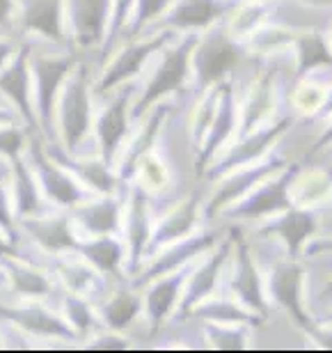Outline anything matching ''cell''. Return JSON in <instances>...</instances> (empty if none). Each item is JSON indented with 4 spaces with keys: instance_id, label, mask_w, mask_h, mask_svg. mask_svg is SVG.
<instances>
[{
    "instance_id": "30",
    "label": "cell",
    "mask_w": 332,
    "mask_h": 353,
    "mask_svg": "<svg viewBox=\"0 0 332 353\" xmlns=\"http://www.w3.org/2000/svg\"><path fill=\"white\" fill-rule=\"evenodd\" d=\"M10 193H12V209L17 221L19 218L44 214L48 209H58L48 204L44 193H41L37 176L30 170L23 154L10 161Z\"/></svg>"
},
{
    "instance_id": "10",
    "label": "cell",
    "mask_w": 332,
    "mask_h": 353,
    "mask_svg": "<svg viewBox=\"0 0 332 353\" xmlns=\"http://www.w3.org/2000/svg\"><path fill=\"white\" fill-rule=\"evenodd\" d=\"M154 232V207L149 193L136 181L126 186V202L122 216V234H124V278L129 280L138 271L145 259L147 245H149Z\"/></svg>"
},
{
    "instance_id": "13",
    "label": "cell",
    "mask_w": 332,
    "mask_h": 353,
    "mask_svg": "<svg viewBox=\"0 0 332 353\" xmlns=\"http://www.w3.org/2000/svg\"><path fill=\"white\" fill-rule=\"evenodd\" d=\"M17 37L51 46H69L65 0H17Z\"/></svg>"
},
{
    "instance_id": "55",
    "label": "cell",
    "mask_w": 332,
    "mask_h": 353,
    "mask_svg": "<svg viewBox=\"0 0 332 353\" xmlns=\"http://www.w3.org/2000/svg\"><path fill=\"white\" fill-rule=\"evenodd\" d=\"M0 285H3V271H0Z\"/></svg>"
},
{
    "instance_id": "47",
    "label": "cell",
    "mask_w": 332,
    "mask_h": 353,
    "mask_svg": "<svg viewBox=\"0 0 332 353\" xmlns=\"http://www.w3.org/2000/svg\"><path fill=\"white\" fill-rule=\"evenodd\" d=\"M312 337L321 344L323 349H330V351H332V330H321L319 326H316V330L312 333Z\"/></svg>"
},
{
    "instance_id": "26",
    "label": "cell",
    "mask_w": 332,
    "mask_h": 353,
    "mask_svg": "<svg viewBox=\"0 0 332 353\" xmlns=\"http://www.w3.org/2000/svg\"><path fill=\"white\" fill-rule=\"evenodd\" d=\"M94 307L101 328L129 333L143 314V292L126 278H119Z\"/></svg>"
},
{
    "instance_id": "54",
    "label": "cell",
    "mask_w": 332,
    "mask_h": 353,
    "mask_svg": "<svg viewBox=\"0 0 332 353\" xmlns=\"http://www.w3.org/2000/svg\"><path fill=\"white\" fill-rule=\"evenodd\" d=\"M252 3H271V0H252Z\"/></svg>"
},
{
    "instance_id": "4",
    "label": "cell",
    "mask_w": 332,
    "mask_h": 353,
    "mask_svg": "<svg viewBox=\"0 0 332 353\" xmlns=\"http://www.w3.org/2000/svg\"><path fill=\"white\" fill-rule=\"evenodd\" d=\"M174 37L176 32L172 30L154 28V30L140 34V37L119 41L112 48V53L103 60V65L96 69L94 94H105V92L124 85L129 81H138L147 72L154 55Z\"/></svg>"
},
{
    "instance_id": "34",
    "label": "cell",
    "mask_w": 332,
    "mask_h": 353,
    "mask_svg": "<svg viewBox=\"0 0 332 353\" xmlns=\"http://www.w3.org/2000/svg\"><path fill=\"white\" fill-rule=\"evenodd\" d=\"M275 105V72L273 69H266L264 74H259L254 79V85L248 92V99H245L243 112H241V131L238 136H248L254 129H259L261 119L271 115Z\"/></svg>"
},
{
    "instance_id": "6",
    "label": "cell",
    "mask_w": 332,
    "mask_h": 353,
    "mask_svg": "<svg viewBox=\"0 0 332 353\" xmlns=\"http://www.w3.org/2000/svg\"><path fill=\"white\" fill-rule=\"evenodd\" d=\"M243 58L245 48L241 41L231 37L225 21H218L207 30H202L190 55V74L195 79V90L202 94L204 90L227 81Z\"/></svg>"
},
{
    "instance_id": "53",
    "label": "cell",
    "mask_w": 332,
    "mask_h": 353,
    "mask_svg": "<svg viewBox=\"0 0 332 353\" xmlns=\"http://www.w3.org/2000/svg\"><path fill=\"white\" fill-rule=\"evenodd\" d=\"M5 349V337H3V328H0V351Z\"/></svg>"
},
{
    "instance_id": "49",
    "label": "cell",
    "mask_w": 332,
    "mask_h": 353,
    "mask_svg": "<svg viewBox=\"0 0 332 353\" xmlns=\"http://www.w3.org/2000/svg\"><path fill=\"white\" fill-rule=\"evenodd\" d=\"M328 145H332V126H328V129L323 131V136L312 145V152H319V150H323V147H328Z\"/></svg>"
},
{
    "instance_id": "29",
    "label": "cell",
    "mask_w": 332,
    "mask_h": 353,
    "mask_svg": "<svg viewBox=\"0 0 332 353\" xmlns=\"http://www.w3.org/2000/svg\"><path fill=\"white\" fill-rule=\"evenodd\" d=\"M302 266L298 262H280L278 266L273 268L271 273V294L275 303L280 307H284L289 316L298 323V326L305 330V333L312 335L316 330V323L309 319V314L302 307Z\"/></svg>"
},
{
    "instance_id": "56",
    "label": "cell",
    "mask_w": 332,
    "mask_h": 353,
    "mask_svg": "<svg viewBox=\"0 0 332 353\" xmlns=\"http://www.w3.org/2000/svg\"><path fill=\"white\" fill-rule=\"evenodd\" d=\"M328 319H330V321H332V312H330V314H328Z\"/></svg>"
},
{
    "instance_id": "31",
    "label": "cell",
    "mask_w": 332,
    "mask_h": 353,
    "mask_svg": "<svg viewBox=\"0 0 332 353\" xmlns=\"http://www.w3.org/2000/svg\"><path fill=\"white\" fill-rule=\"evenodd\" d=\"M76 252L87 259L98 273L110 275V278H124L126 248H124V239H119V234L79 239Z\"/></svg>"
},
{
    "instance_id": "12",
    "label": "cell",
    "mask_w": 332,
    "mask_h": 353,
    "mask_svg": "<svg viewBox=\"0 0 332 353\" xmlns=\"http://www.w3.org/2000/svg\"><path fill=\"white\" fill-rule=\"evenodd\" d=\"M298 174V163L284 165L282 174L275 179L261 183L259 188H252L248 195L241 200L225 207L220 216L225 221H252V218H261L268 214H278V211H287L293 207L291 200V183Z\"/></svg>"
},
{
    "instance_id": "50",
    "label": "cell",
    "mask_w": 332,
    "mask_h": 353,
    "mask_svg": "<svg viewBox=\"0 0 332 353\" xmlns=\"http://www.w3.org/2000/svg\"><path fill=\"white\" fill-rule=\"evenodd\" d=\"M319 115H321V117H328V115H332V92H330V94H328L326 99H323V105H321Z\"/></svg>"
},
{
    "instance_id": "21",
    "label": "cell",
    "mask_w": 332,
    "mask_h": 353,
    "mask_svg": "<svg viewBox=\"0 0 332 353\" xmlns=\"http://www.w3.org/2000/svg\"><path fill=\"white\" fill-rule=\"evenodd\" d=\"M229 236H231V250H234L231 292H234V296L243 307H248L261 316H268V303L264 299V292H261V278L257 266H254L250 243L245 241L243 230L238 225L229 228Z\"/></svg>"
},
{
    "instance_id": "19",
    "label": "cell",
    "mask_w": 332,
    "mask_h": 353,
    "mask_svg": "<svg viewBox=\"0 0 332 353\" xmlns=\"http://www.w3.org/2000/svg\"><path fill=\"white\" fill-rule=\"evenodd\" d=\"M169 110H172V103L158 101L156 105H152L131 129L129 138H126V143L122 150H119L117 161H115V172L122 183H129L133 179V172H136L138 163L143 161V157H147V154L152 152V147L158 140V133L163 129Z\"/></svg>"
},
{
    "instance_id": "40",
    "label": "cell",
    "mask_w": 332,
    "mask_h": 353,
    "mask_svg": "<svg viewBox=\"0 0 332 353\" xmlns=\"http://www.w3.org/2000/svg\"><path fill=\"white\" fill-rule=\"evenodd\" d=\"M133 5H136V0H112V12H110V23H108V34H105V41L101 46V51L94 58V65L96 69L103 65V60L108 58L112 53V48L119 44V39H122V32L126 23H129L131 14H133Z\"/></svg>"
},
{
    "instance_id": "45",
    "label": "cell",
    "mask_w": 332,
    "mask_h": 353,
    "mask_svg": "<svg viewBox=\"0 0 332 353\" xmlns=\"http://www.w3.org/2000/svg\"><path fill=\"white\" fill-rule=\"evenodd\" d=\"M21 41L23 39L17 37V34H0V69L14 58V53L19 51Z\"/></svg>"
},
{
    "instance_id": "3",
    "label": "cell",
    "mask_w": 332,
    "mask_h": 353,
    "mask_svg": "<svg viewBox=\"0 0 332 353\" xmlns=\"http://www.w3.org/2000/svg\"><path fill=\"white\" fill-rule=\"evenodd\" d=\"M79 55L69 46H51L32 41L30 53V76H32V105L34 115H37V126L44 140H55V124L53 112L55 101L62 85H65L67 76L74 72L79 65Z\"/></svg>"
},
{
    "instance_id": "43",
    "label": "cell",
    "mask_w": 332,
    "mask_h": 353,
    "mask_svg": "<svg viewBox=\"0 0 332 353\" xmlns=\"http://www.w3.org/2000/svg\"><path fill=\"white\" fill-rule=\"evenodd\" d=\"M28 129L25 124H0V159H17L25 150L28 140Z\"/></svg>"
},
{
    "instance_id": "37",
    "label": "cell",
    "mask_w": 332,
    "mask_h": 353,
    "mask_svg": "<svg viewBox=\"0 0 332 353\" xmlns=\"http://www.w3.org/2000/svg\"><path fill=\"white\" fill-rule=\"evenodd\" d=\"M268 14H271V5L268 3H252V0H245V3H238L236 7H231L229 21H225V26H227L231 37L238 41H245L257 28L264 26Z\"/></svg>"
},
{
    "instance_id": "11",
    "label": "cell",
    "mask_w": 332,
    "mask_h": 353,
    "mask_svg": "<svg viewBox=\"0 0 332 353\" xmlns=\"http://www.w3.org/2000/svg\"><path fill=\"white\" fill-rule=\"evenodd\" d=\"M126 186L117 188L115 193H98L81 200L79 204L69 207V218L76 230L79 239L90 236H105V234H119L122 232V216H124V202H126Z\"/></svg>"
},
{
    "instance_id": "18",
    "label": "cell",
    "mask_w": 332,
    "mask_h": 353,
    "mask_svg": "<svg viewBox=\"0 0 332 353\" xmlns=\"http://www.w3.org/2000/svg\"><path fill=\"white\" fill-rule=\"evenodd\" d=\"M291 124H293L291 117H282V119H278V122L268 124L266 129H254L252 133H248V136H243L241 140H238V143L231 147L222 159L211 161V163L204 168L200 179L218 181L220 176H225L231 170H236V168L248 165V163H252V161L266 157V152L271 150V145L278 143V140L289 131V126Z\"/></svg>"
},
{
    "instance_id": "38",
    "label": "cell",
    "mask_w": 332,
    "mask_h": 353,
    "mask_svg": "<svg viewBox=\"0 0 332 353\" xmlns=\"http://www.w3.org/2000/svg\"><path fill=\"white\" fill-rule=\"evenodd\" d=\"M172 3L174 0H136L133 14H131L129 23H126L122 39L119 41L133 39V37H140V34L149 32L152 28L165 17L167 10L172 7Z\"/></svg>"
},
{
    "instance_id": "7",
    "label": "cell",
    "mask_w": 332,
    "mask_h": 353,
    "mask_svg": "<svg viewBox=\"0 0 332 353\" xmlns=\"http://www.w3.org/2000/svg\"><path fill=\"white\" fill-rule=\"evenodd\" d=\"M23 159L28 161V165H30L34 176H37L41 193H44L51 207L69 209V207H74V204H79L81 200H85V197L96 195L85 188L58 159H53L51 154H48L44 138H41L39 131L28 133Z\"/></svg>"
},
{
    "instance_id": "2",
    "label": "cell",
    "mask_w": 332,
    "mask_h": 353,
    "mask_svg": "<svg viewBox=\"0 0 332 353\" xmlns=\"http://www.w3.org/2000/svg\"><path fill=\"white\" fill-rule=\"evenodd\" d=\"M197 37H200V32H183L181 37L176 34L154 55V62H149V67H147L149 72L140 76L143 81H140L138 94L131 105L133 122H138L152 105L165 101L169 94L183 92L190 79V55H193Z\"/></svg>"
},
{
    "instance_id": "36",
    "label": "cell",
    "mask_w": 332,
    "mask_h": 353,
    "mask_svg": "<svg viewBox=\"0 0 332 353\" xmlns=\"http://www.w3.org/2000/svg\"><path fill=\"white\" fill-rule=\"evenodd\" d=\"M295 72L298 76H305L319 67H332V53L328 46V39L319 30H307L295 34Z\"/></svg>"
},
{
    "instance_id": "16",
    "label": "cell",
    "mask_w": 332,
    "mask_h": 353,
    "mask_svg": "<svg viewBox=\"0 0 332 353\" xmlns=\"http://www.w3.org/2000/svg\"><path fill=\"white\" fill-rule=\"evenodd\" d=\"M216 241H218V232L214 230L179 239V241L169 243L165 248H160L154 252V255L147 257L145 262L140 264L138 271L129 278V282L143 292L152 280H156L165 273H172L176 268H181L183 264H190L197 255H202L204 250H211L216 245Z\"/></svg>"
},
{
    "instance_id": "28",
    "label": "cell",
    "mask_w": 332,
    "mask_h": 353,
    "mask_svg": "<svg viewBox=\"0 0 332 353\" xmlns=\"http://www.w3.org/2000/svg\"><path fill=\"white\" fill-rule=\"evenodd\" d=\"M200 211H202L200 190H193V193L186 195L183 200L174 202L172 211H167V216L154 228L149 245H147V252H145V259L154 255L156 250L165 248V245L179 241V239H186L190 232L195 230L197 221H200Z\"/></svg>"
},
{
    "instance_id": "22",
    "label": "cell",
    "mask_w": 332,
    "mask_h": 353,
    "mask_svg": "<svg viewBox=\"0 0 332 353\" xmlns=\"http://www.w3.org/2000/svg\"><path fill=\"white\" fill-rule=\"evenodd\" d=\"M48 154L53 159H58L62 165L72 172L76 179L92 193H115L117 188H122L124 183L119 181L115 168L108 165L105 161L98 157V152H83V154H69L65 152L58 143L44 140Z\"/></svg>"
},
{
    "instance_id": "9",
    "label": "cell",
    "mask_w": 332,
    "mask_h": 353,
    "mask_svg": "<svg viewBox=\"0 0 332 353\" xmlns=\"http://www.w3.org/2000/svg\"><path fill=\"white\" fill-rule=\"evenodd\" d=\"M112 0H65L67 41L83 58L94 60L108 34Z\"/></svg>"
},
{
    "instance_id": "15",
    "label": "cell",
    "mask_w": 332,
    "mask_h": 353,
    "mask_svg": "<svg viewBox=\"0 0 332 353\" xmlns=\"http://www.w3.org/2000/svg\"><path fill=\"white\" fill-rule=\"evenodd\" d=\"M0 271H3V285L0 292L12 299L23 301H48L58 299L60 287L44 266L21 255L0 257Z\"/></svg>"
},
{
    "instance_id": "24",
    "label": "cell",
    "mask_w": 332,
    "mask_h": 353,
    "mask_svg": "<svg viewBox=\"0 0 332 353\" xmlns=\"http://www.w3.org/2000/svg\"><path fill=\"white\" fill-rule=\"evenodd\" d=\"M231 255V236L227 234V239H222L220 243L214 245L211 255L204 259L200 266H195L190 271L188 280H186V292H183V299L176 303L174 310V321L179 323L186 319V314L193 310L197 303L209 299L211 292L216 289V282L220 278L225 264Z\"/></svg>"
},
{
    "instance_id": "32",
    "label": "cell",
    "mask_w": 332,
    "mask_h": 353,
    "mask_svg": "<svg viewBox=\"0 0 332 353\" xmlns=\"http://www.w3.org/2000/svg\"><path fill=\"white\" fill-rule=\"evenodd\" d=\"M316 232V216L312 211L289 207L284 216H280L278 221L264 225L259 230V236H275L278 234L287 245L289 257H295L302 248V243L307 241Z\"/></svg>"
},
{
    "instance_id": "42",
    "label": "cell",
    "mask_w": 332,
    "mask_h": 353,
    "mask_svg": "<svg viewBox=\"0 0 332 353\" xmlns=\"http://www.w3.org/2000/svg\"><path fill=\"white\" fill-rule=\"evenodd\" d=\"M211 344L220 351H241L245 349V328H229L225 323H209L202 321Z\"/></svg>"
},
{
    "instance_id": "23",
    "label": "cell",
    "mask_w": 332,
    "mask_h": 353,
    "mask_svg": "<svg viewBox=\"0 0 332 353\" xmlns=\"http://www.w3.org/2000/svg\"><path fill=\"white\" fill-rule=\"evenodd\" d=\"M193 271V262L183 264L172 273H165L160 278L152 280L143 292V310H145V326L149 330V337H154L160 328L165 326V319L176 310L179 294L186 285L188 275Z\"/></svg>"
},
{
    "instance_id": "20",
    "label": "cell",
    "mask_w": 332,
    "mask_h": 353,
    "mask_svg": "<svg viewBox=\"0 0 332 353\" xmlns=\"http://www.w3.org/2000/svg\"><path fill=\"white\" fill-rule=\"evenodd\" d=\"M284 165H289V161L273 154V157H268L266 161H261V163L252 161V163L241 165V168H236V170L220 176L222 183L218 186V190H214L211 200L204 204V218H207V221H214L225 207H229V204H234L236 200H241V197L248 195L259 181L268 179L273 172H280Z\"/></svg>"
},
{
    "instance_id": "25",
    "label": "cell",
    "mask_w": 332,
    "mask_h": 353,
    "mask_svg": "<svg viewBox=\"0 0 332 353\" xmlns=\"http://www.w3.org/2000/svg\"><path fill=\"white\" fill-rule=\"evenodd\" d=\"M229 12L231 0H174L167 14L154 28H165L176 34L202 32L222 21Z\"/></svg>"
},
{
    "instance_id": "35",
    "label": "cell",
    "mask_w": 332,
    "mask_h": 353,
    "mask_svg": "<svg viewBox=\"0 0 332 353\" xmlns=\"http://www.w3.org/2000/svg\"><path fill=\"white\" fill-rule=\"evenodd\" d=\"M58 307H60L62 316L67 319V323L76 330V335H79V344L85 340V337H90L92 333H96V330L101 328L94 303L87 301L85 296L62 292L60 289Z\"/></svg>"
},
{
    "instance_id": "57",
    "label": "cell",
    "mask_w": 332,
    "mask_h": 353,
    "mask_svg": "<svg viewBox=\"0 0 332 353\" xmlns=\"http://www.w3.org/2000/svg\"><path fill=\"white\" fill-rule=\"evenodd\" d=\"M0 34H3V32H0Z\"/></svg>"
},
{
    "instance_id": "44",
    "label": "cell",
    "mask_w": 332,
    "mask_h": 353,
    "mask_svg": "<svg viewBox=\"0 0 332 353\" xmlns=\"http://www.w3.org/2000/svg\"><path fill=\"white\" fill-rule=\"evenodd\" d=\"M0 32L17 34V0H0Z\"/></svg>"
},
{
    "instance_id": "33",
    "label": "cell",
    "mask_w": 332,
    "mask_h": 353,
    "mask_svg": "<svg viewBox=\"0 0 332 353\" xmlns=\"http://www.w3.org/2000/svg\"><path fill=\"white\" fill-rule=\"evenodd\" d=\"M186 319L225 323V326H261L266 316L252 312V310L238 305L234 301H227V299H218V301L204 299L190 310L186 314Z\"/></svg>"
},
{
    "instance_id": "14",
    "label": "cell",
    "mask_w": 332,
    "mask_h": 353,
    "mask_svg": "<svg viewBox=\"0 0 332 353\" xmlns=\"http://www.w3.org/2000/svg\"><path fill=\"white\" fill-rule=\"evenodd\" d=\"M17 230L19 236L41 255H60V252L76 250V243H79L67 209H48L44 214L19 218Z\"/></svg>"
},
{
    "instance_id": "1",
    "label": "cell",
    "mask_w": 332,
    "mask_h": 353,
    "mask_svg": "<svg viewBox=\"0 0 332 353\" xmlns=\"http://www.w3.org/2000/svg\"><path fill=\"white\" fill-rule=\"evenodd\" d=\"M94 76L96 65L92 58H81L74 72L67 76L58 101H55L53 124L55 140L62 150L69 154L96 152L92 140V126H94L96 94H94Z\"/></svg>"
},
{
    "instance_id": "48",
    "label": "cell",
    "mask_w": 332,
    "mask_h": 353,
    "mask_svg": "<svg viewBox=\"0 0 332 353\" xmlns=\"http://www.w3.org/2000/svg\"><path fill=\"white\" fill-rule=\"evenodd\" d=\"M332 250V239H321V241H314L307 245V255H319V252Z\"/></svg>"
},
{
    "instance_id": "41",
    "label": "cell",
    "mask_w": 332,
    "mask_h": 353,
    "mask_svg": "<svg viewBox=\"0 0 332 353\" xmlns=\"http://www.w3.org/2000/svg\"><path fill=\"white\" fill-rule=\"evenodd\" d=\"M0 230L14 241H21L17 230V216L12 209V193H10V161L0 159Z\"/></svg>"
},
{
    "instance_id": "27",
    "label": "cell",
    "mask_w": 332,
    "mask_h": 353,
    "mask_svg": "<svg viewBox=\"0 0 332 353\" xmlns=\"http://www.w3.org/2000/svg\"><path fill=\"white\" fill-rule=\"evenodd\" d=\"M236 126V97H234V83L229 79L220 83V97H218V108L211 122L207 136H204L202 145L195 152V174L202 176L204 168L211 161H216V154L220 152V147L227 143Z\"/></svg>"
},
{
    "instance_id": "51",
    "label": "cell",
    "mask_w": 332,
    "mask_h": 353,
    "mask_svg": "<svg viewBox=\"0 0 332 353\" xmlns=\"http://www.w3.org/2000/svg\"><path fill=\"white\" fill-rule=\"evenodd\" d=\"M305 3H312V5H332V0H305Z\"/></svg>"
},
{
    "instance_id": "46",
    "label": "cell",
    "mask_w": 332,
    "mask_h": 353,
    "mask_svg": "<svg viewBox=\"0 0 332 353\" xmlns=\"http://www.w3.org/2000/svg\"><path fill=\"white\" fill-rule=\"evenodd\" d=\"M23 252V241H14L12 236H7L0 230V257L3 255H21Z\"/></svg>"
},
{
    "instance_id": "39",
    "label": "cell",
    "mask_w": 332,
    "mask_h": 353,
    "mask_svg": "<svg viewBox=\"0 0 332 353\" xmlns=\"http://www.w3.org/2000/svg\"><path fill=\"white\" fill-rule=\"evenodd\" d=\"M295 32L291 28H287L284 23H275V26H261L257 28L245 41H241L245 51H250L254 55H271L275 51H282L287 46H293Z\"/></svg>"
},
{
    "instance_id": "17",
    "label": "cell",
    "mask_w": 332,
    "mask_h": 353,
    "mask_svg": "<svg viewBox=\"0 0 332 353\" xmlns=\"http://www.w3.org/2000/svg\"><path fill=\"white\" fill-rule=\"evenodd\" d=\"M32 39H23L14 58L0 69V97L19 112L30 131H39L32 105V76H30Z\"/></svg>"
},
{
    "instance_id": "52",
    "label": "cell",
    "mask_w": 332,
    "mask_h": 353,
    "mask_svg": "<svg viewBox=\"0 0 332 353\" xmlns=\"http://www.w3.org/2000/svg\"><path fill=\"white\" fill-rule=\"evenodd\" d=\"M323 296H330V299H332V280L326 285V292H323Z\"/></svg>"
},
{
    "instance_id": "8",
    "label": "cell",
    "mask_w": 332,
    "mask_h": 353,
    "mask_svg": "<svg viewBox=\"0 0 332 353\" xmlns=\"http://www.w3.org/2000/svg\"><path fill=\"white\" fill-rule=\"evenodd\" d=\"M0 319L23 330L32 340H55L79 344V335L62 316L58 305L48 301H23L3 294L0 299Z\"/></svg>"
},
{
    "instance_id": "5",
    "label": "cell",
    "mask_w": 332,
    "mask_h": 353,
    "mask_svg": "<svg viewBox=\"0 0 332 353\" xmlns=\"http://www.w3.org/2000/svg\"><path fill=\"white\" fill-rule=\"evenodd\" d=\"M138 81H129L124 85L96 94V110H94V126H92V140L94 150L98 152L105 163L115 168L117 154L124 147L126 138L133 129L131 105L138 94Z\"/></svg>"
}]
</instances>
